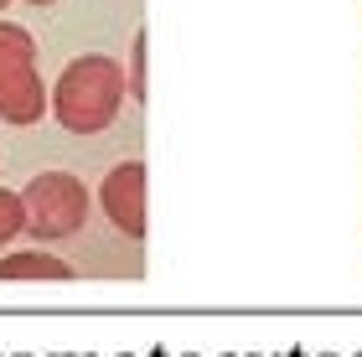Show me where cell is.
I'll use <instances>...</instances> for the list:
<instances>
[{
	"label": "cell",
	"mask_w": 362,
	"mask_h": 357,
	"mask_svg": "<svg viewBox=\"0 0 362 357\" xmlns=\"http://www.w3.org/2000/svg\"><path fill=\"white\" fill-rule=\"evenodd\" d=\"M119 93H124V78H119V62L109 57H78L68 62V73L57 78V93H52V109L57 119L78 129V135H93V129L114 124L119 115Z\"/></svg>",
	"instance_id": "obj_1"
},
{
	"label": "cell",
	"mask_w": 362,
	"mask_h": 357,
	"mask_svg": "<svg viewBox=\"0 0 362 357\" xmlns=\"http://www.w3.org/2000/svg\"><path fill=\"white\" fill-rule=\"evenodd\" d=\"M42 78H37V47L21 26L0 21V119L6 124H37L42 119Z\"/></svg>",
	"instance_id": "obj_2"
},
{
	"label": "cell",
	"mask_w": 362,
	"mask_h": 357,
	"mask_svg": "<svg viewBox=\"0 0 362 357\" xmlns=\"http://www.w3.org/2000/svg\"><path fill=\"white\" fill-rule=\"evenodd\" d=\"M21 202H26V228L37 238H68V233L83 228V218H88V192L68 171L37 176Z\"/></svg>",
	"instance_id": "obj_3"
},
{
	"label": "cell",
	"mask_w": 362,
	"mask_h": 357,
	"mask_svg": "<svg viewBox=\"0 0 362 357\" xmlns=\"http://www.w3.org/2000/svg\"><path fill=\"white\" fill-rule=\"evenodd\" d=\"M104 207H109V218L119 223L129 238L145 233V166H140V160H124V166L109 171V182H104Z\"/></svg>",
	"instance_id": "obj_4"
},
{
	"label": "cell",
	"mask_w": 362,
	"mask_h": 357,
	"mask_svg": "<svg viewBox=\"0 0 362 357\" xmlns=\"http://www.w3.org/2000/svg\"><path fill=\"white\" fill-rule=\"evenodd\" d=\"M0 280H73V269L52 254H11L0 259Z\"/></svg>",
	"instance_id": "obj_5"
},
{
	"label": "cell",
	"mask_w": 362,
	"mask_h": 357,
	"mask_svg": "<svg viewBox=\"0 0 362 357\" xmlns=\"http://www.w3.org/2000/svg\"><path fill=\"white\" fill-rule=\"evenodd\" d=\"M21 228H26V202L16 192H0V243H11Z\"/></svg>",
	"instance_id": "obj_6"
},
{
	"label": "cell",
	"mask_w": 362,
	"mask_h": 357,
	"mask_svg": "<svg viewBox=\"0 0 362 357\" xmlns=\"http://www.w3.org/2000/svg\"><path fill=\"white\" fill-rule=\"evenodd\" d=\"M37 6H47V0H37Z\"/></svg>",
	"instance_id": "obj_7"
},
{
	"label": "cell",
	"mask_w": 362,
	"mask_h": 357,
	"mask_svg": "<svg viewBox=\"0 0 362 357\" xmlns=\"http://www.w3.org/2000/svg\"><path fill=\"white\" fill-rule=\"evenodd\" d=\"M0 6H6V0H0Z\"/></svg>",
	"instance_id": "obj_8"
}]
</instances>
